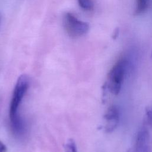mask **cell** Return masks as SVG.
<instances>
[{
  "instance_id": "cell-1",
  "label": "cell",
  "mask_w": 152,
  "mask_h": 152,
  "mask_svg": "<svg viewBox=\"0 0 152 152\" xmlns=\"http://www.w3.org/2000/svg\"><path fill=\"white\" fill-rule=\"evenodd\" d=\"M29 83V78L27 75H21L16 82L10 102L9 110L10 125L12 131L17 136L21 135L25 131V126L20 115L19 109L28 88Z\"/></svg>"
},
{
  "instance_id": "cell-2",
  "label": "cell",
  "mask_w": 152,
  "mask_h": 152,
  "mask_svg": "<svg viewBox=\"0 0 152 152\" xmlns=\"http://www.w3.org/2000/svg\"><path fill=\"white\" fill-rule=\"evenodd\" d=\"M128 67V61L125 57L120 58L110 69L106 86L113 95H118L122 88L124 80Z\"/></svg>"
},
{
  "instance_id": "cell-3",
  "label": "cell",
  "mask_w": 152,
  "mask_h": 152,
  "mask_svg": "<svg viewBox=\"0 0 152 152\" xmlns=\"http://www.w3.org/2000/svg\"><path fill=\"white\" fill-rule=\"evenodd\" d=\"M64 26L68 34L72 38H77L84 35L89 29V25L87 23L78 20L70 12L65 14Z\"/></svg>"
},
{
  "instance_id": "cell-4",
  "label": "cell",
  "mask_w": 152,
  "mask_h": 152,
  "mask_svg": "<svg viewBox=\"0 0 152 152\" xmlns=\"http://www.w3.org/2000/svg\"><path fill=\"white\" fill-rule=\"evenodd\" d=\"M150 137L148 129L144 125L137 132L135 145L134 152H150Z\"/></svg>"
},
{
  "instance_id": "cell-5",
  "label": "cell",
  "mask_w": 152,
  "mask_h": 152,
  "mask_svg": "<svg viewBox=\"0 0 152 152\" xmlns=\"http://www.w3.org/2000/svg\"><path fill=\"white\" fill-rule=\"evenodd\" d=\"M104 118L106 121L105 131L107 132H113L118 126L119 122V111L116 105H112L108 107Z\"/></svg>"
},
{
  "instance_id": "cell-6",
  "label": "cell",
  "mask_w": 152,
  "mask_h": 152,
  "mask_svg": "<svg viewBox=\"0 0 152 152\" xmlns=\"http://www.w3.org/2000/svg\"><path fill=\"white\" fill-rule=\"evenodd\" d=\"M149 0H136L135 14L140 15L144 13L147 9Z\"/></svg>"
},
{
  "instance_id": "cell-7",
  "label": "cell",
  "mask_w": 152,
  "mask_h": 152,
  "mask_svg": "<svg viewBox=\"0 0 152 152\" xmlns=\"http://www.w3.org/2000/svg\"><path fill=\"white\" fill-rule=\"evenodd\" d=\"M79 5L84 10L90 11L93 9L92 0H77Z\"/></svg>"
},
{
  "instance_id": "cell-8",
  "label": "cell",
  "mask_w": 152,
  "mask_h": 152,
  "mask_svg": "<svg viewBox=\"0 0 152 152\" xmlns=\"http://www.w3.org/2000/svg\"><path fill=\"white\" fill-rule=\"evenodd\" d=\"M65 152H77V147L73 140H68L65 145Z\"/></svg>"
},
{
  "instance_id": "cell-9",
  "label": "cell",
  "mask_w": 152,
  "mask_h": 152,
  "mask_svg": "<svg viewBox=\"0 0 152 152\" xmlns=\"http://www.w3.org/2000/svg\"><path fill=\"white\" fill-rule=\"evenodd\" d=\"M147 119L148 124L152 126V108L147 112Z\"/></svg>"
},
{
  "instance_id": "cell-10",
  "label": "cell",
  "mask_w": 152,
  "mask_h": 152,
  "mask_svg": "<svg viewBox=\"0 0 152 152\" xmlns=\"http://www.w3.org/2000/svg\"><path fill=\"white\" fill-rule=\"evenodd\" d=\"M7 148L6 145L0 141V152H7Z\"/></svg>"
},
{
  "instance_id": "cell-11",
  "label": "cell",
  "mask_w": 152,
  "mask_h": 152,
  "mask_svg": "<svg viewBox=\"0 0 152 152\" xmlns=\"http://www.w3.org/2000/svg\"><path fill=\"white\" fill-rule=\"evenodd\" d=\"M1 14H0V23H1Z\"/></svg>"
},
{
  "instance_id": "cell-12",
  "label": "cell",
  "mask_w": 152,
  "mask_h": 152,
  "mask_svg": "<svg viewBox=\"0 0 152 152\" xmlns=\"http://www.w3.org/2000/svg\"><path fill=\"white\" fill-rule=\"evenodd\" d=\"M151 57H152V53H151Z\"/></svg>"
}]
</instances>
